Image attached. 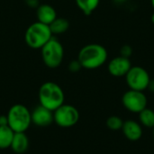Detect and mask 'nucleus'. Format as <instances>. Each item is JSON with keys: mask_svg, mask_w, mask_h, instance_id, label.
Wrapping results in <instances>:
<instances>
[{"mask_svg": "<svg viewBox=\"0 0 154 154\" xmlns=\"http://www.w3.org/2000/svg\"><path fill=\"white\" fill-rule=\"evenodd\" d=\"M108 53L106 49L98 43H89L80 49L78 54V60L82 68L96 69L103 66L107 60Z\"/></svg>", "mask_w": 154, "mask_h": 154, "instance_id": "1", "label": "nucleus"}, {"mask_svg": "<svg viewBox=\"0 0 154 154\" xmlns=\"http://www.w3.org/2000/svg\"><path fill=\"white\" fill-rule=\"evenodd\" d=\"M38 96L40 106L52 112L63 105L65 101L62 88L57 83L51 81L45 82L40 87Z\"/></svg>", "mask_w": 154, "mask_h": 154, "instance_id": "2", "label": "nucleus"}, {"mask_svg": "<svg viewBox=\"0 0 154 154\" xmlns=\"http://www.w3.org/2000/svg\"><path fill=\"white\" fill-rule=\"evenodd\" d=\"M8 126L14 133H25L32 125L30 110L22 104H15L7 112Z\"/></svg>", "mask_w": 154, "mask_h": 154, "instance_id": "3", "label": "nucleus"}, {"mask_svg": "<svg viewBox=\"0 0 154 154\" xmlns=\"http://www.w3.org/2000/svg\"><path fill=\"white\" fill-rule=\"evenodd\" d=\"M52 36L49 25L37 21L26 29L24 41L26 45L32 49H42Z\"/></svg>", "mask_w": 154, "mask_h": 154, "instance_id": "4", "label": "nucleus"}, {"mask_svg": "<svg viewBox=\"0 0 154 154\" xmlns=\"http://www.w3.org/2000/svg\"><path fill=\"white\" fill-rule=\"evenodd\" d=\"M41 53L45 66L50 69H56L62 63L64 48L61 42L52 36L51 39L41 49Z\"/></svg>", "mask_w": 154, "mask_h": 154, "instance_id": "5", "label": "nucleus"}, {"mask_svg": "<svg viewBox=\"0 0 154 154\" xmlns=\"http://www.w3.org/2000/svg\"><path fill=\"white\" fill-rule=\"evenodd\" d=\"M79 112L72 105L63 104L53 111L54 123L61 128H70L79 121Z\"/></svg>", "mask_w": 154, "mask_h": 154, "instance_id": "6", "label": "nucleus"}, {"mask_svg": "<svg viewBox=\"0 0 154 154\" xmlns=\"http://www.w3.org/2000/svg\"><path fill=\"white\" fill-rule=\"evenodd\" d=\"M125 80L130 89L144 91L148 88L151 78L144 68L140 66H132L125 75Z\"/></svg>", "mask_w": 154, "mask_h": 154, "instance_id": "7", "label": "nucleus"}, {"mask_svg": "<svg viewBox=\"0 0 154 154\" xmlns=\"http://www.w3.org/2000/svg\"><path fill=\"white\" fill-rule=\"evenodd\" d=\"M122 103L124 107L129 112L139 114L147 107L148 99L143 91L130 89L123 95Z\"/></svg>", "mask_w": 154, "mask_h": 154, "instance_id": "8", "label": "nucleus"}, {"mask_svg": "<svg viewBox=\"0 0 154 154\" xmlns=\"http://www.w3.org/2000/svg\"><path fill=\"white\" fill-rule=\"evenodd\" d=\"M131 68L132 63L130 59L122 56H117L112 59L107 66L109 74L116 78L125 77Z\"/></svg>", "mask_w": 154, "mask_h": 154, "instance_id": "9", "label": "nucleus"}, {"mask_svg": "<svg viewBox=\"0 0 154 154\" xmlns=\"http://www.w3.org/2000/svg\"><path fill=\"white\" fill-rule=\"evenodd\" d=\"M32 124L38 127H48L52 123L53 120V112L42 106H38L31 112Z\"/></svg>", "mask_w": 154, "mask_h": 154, "instance_id": "10", "label": "nucleus"}, {"mask_svg": "<svg viewBox=\"0 0 154 154\" xmlns=\"http://www.w3.org/2000/svg\"><path fill=\"white\" fill-rule=\"evenodd\" d=\"M121 130L125 137L131 142H137L143 136V127L141 124L134 120L125 121Z\"/></svg>", "mask_w": 154, "mask_h": 154, "instance_id": "11", "label": "nucleus"}, {"mask_svg": "<svg viewBox=\"0 0 154 154\" xmlns=\"http://www.w3.org/2000/svg\"><path fill=\"white\" fill-rule=\"evenodd\" d=\"M36 17L38 22L50 25L58 16L57 12L52 5L49 4H42L36 8Z\"/></svg>", "mask_w": 154, "mask_h": 154, "instance_id": "12", "label": "nucleus"}, {"mask_svg": "<svg viewBox=\"0 0 154 154\" xmlns=\"http://www.w3.org/2000/svg\"><path fill=\"white\" fill-rule=\"evenodd\" d=\"M30 141L25 133H14L12 143L11 150L16 154H23L27 152L29 149Z\"/></svg>", "mask_w": 154, "mask_h": 154, "instance_id": "13", "label": "nucleus"}, {"mask_svg": "<svg viewBox=\"0 0 154 154\" xmlns=\"http://www.w3.org/2000/svg\"><path fill=\"white\" fill-rule=\"evenodd\" d=\"M14 132L8 126H0V150L10 148Z\"/></svg>", "mask_w": 154, "mask_h": 154, "instance_id": "14", "label": "nucleus"}, {"mask_svg": "<svg viewBox=\"0 0 154 154\" xmlns=\"http://www.w3.org/2000/svg\"><path fill=\"white\" fill-rule=\"evenodd\" d=\"M52 35L61 34L66 32L69 28V22L68 19L63 17H57L50 25H49Z\"/></svg>", "mask_w": 154, "mask_h": 154, "instance_id": "15", "label": "nucleus"}, {"mask_svg": "<svg viewBox=\"0 0 154 154\" xmlns=\"http://www.w3.org/2000/svg\"><path fill=\"white\" fill-rule=\"evenodd\" d=\"M139 123L142 126L152 129L154 127V111L151 108H144L139 114Z\"/></svg>", "mask_w": 154, "mask_h": 154, "instance_id": "16", "label": "nucleus"}, {"mask_svg": "<svg viewBox=\"0 0 154 154\" xmlns=\"http://www.w3.org/2000/svg\"><path fill=\"white\" fill-rule=\"evenodd\" d=\"M77 6L86 15H90L98 6L100 0H75Z\"/></svg>", "mask_w": 154, "mask_h": 154, "instance_id": "17", "label": "nucleus"}, {"mask_svg": "<svg viewBox=\"0 0 154 154\" xmlns=\"http://www.w3.org/2000/svg\"><path fill=\"white\" fill-rule=\"evenodd\" d=\"M123 125H124V121L122 120L121 117L117 116H112L106 119V126L108 129L112 131L121 130L123 127Z\"/></svg>", "mask_w": 154, "mask_h": 154, "instance_id": "18", "label": "nucleus"}, {"mask_svg": "<svg viewBox=\"0 0 154 154\" xmlns=\"http://www.w3.org/2000/svg\"><path fill=\"white\" fill-rule=\"evenodd\" d=\"M132 54H133V49L128 44L124 45L121 48V50H120V56H122V57L130 59V57L132 56Z\"/></svg>", "mask_w": 154, "mask_h": 154, "instance_id": "19", "label": "nucleus"}, {"mask_svg": "<svg viewBox=\"0 0 154 154\" xmlns=\"http://www.w3.org/2000/svg\"><path fill=\"white\" fill-rule=\"evenodd\" d=\"M81 69H82V66H81V64L79 63V61L78 60H72L69 64V70L70 72H72V73L79 72Z\"/></svg>", "mask_w": 154, "mask_h": 154, "instance_id": "20", "label": "nucleus"}, {"mask_svg": "<svg viewBox=\"0 0 154 154\" xmlns=\"http://www.w3.org/2000/svg\"><path fill=\"white\" fill-rule=\"evenodd\" d=\"M25 4L31 8H37L39 6V0H24Z\"/></svg>", "mask_w": 154, "mask_h": 154, "instance_id": "21", "label": "nucleus"}, {"mask_svg": "<svg viewBox=\"0 0 154 154\" xmlns=\"http://www.w3.org/2000/svg\"><path fill=\"white\" fill-rule=\"evenodd\" d=\"M8 125V120L6 116H0V126Z\"/></svg>", "mask_w": 154, "mask_h": 154, "instance_id": "22", "label": "nucleus"}, {"mask_svg": "<svg viewBox=\"0 0 154 154\" xmlns=\"http://www.w3.org/2000/svg\"><path fill=\"white\" fill-rule=\"evenodd\" d=\"M147 89H149L150 92L154 93V79H151V80H150Z\"/></svg>", "mask_w": 154, "mask_h": 154, "instance_id": "23", "label": "nucleus"}, {"mask_svg": "<svg viewBox=\"0 0 154 154\" xmlns=\"http://www.w3.org/2000/svg\"><path fill=\"white\" fill-rule=\"evenodd\" d=\"M151 19H152V23L154 24V13L152 14V18Z\"/></svg>", "mask_w": 154, "mask_h": 154, "instance_id": "24", "label": "nucleus"}, {"mask_svg": "<svg viewBox=\"0 0 154 154\" xmlns=\"http://www.w3.org/2000/svg\"><path fill=\"white\" fill-rule=\"evenodd\" d=\"M116 2H117V3H123V2H125V0H115Z\"/></svg>", "mask_w": 154, "mask_h": 154, "instance_id": "25", "label": "nucleus"}, {"mask_svg": "<svg viewBox=\"0 0 154 154\" xmlns=\"http://www.w3.org/2000/svg\"><path fill=\"white\" fill-rule=\"evenodd\" d=\"M151 3H152V7L154 8V0H151Z\"/></svg>", "mask_w": 154, "mask_h": 154, "instance_id": "26", "label": "nucleus"}, {"mask_svg": "<svg viewBox=\"0 0 154 154\" xmlns=\"http://www.w3.org/2000/svg\"><path fill=\"white\" fill-rule=\"evenodd\" d=\"M152 134H153V138H154V127L152 128Z\"/></svg>", "mask_w": 154, "mask_h": 154, "instance_id": "27", "label": "nucleus"}]
</instances>
